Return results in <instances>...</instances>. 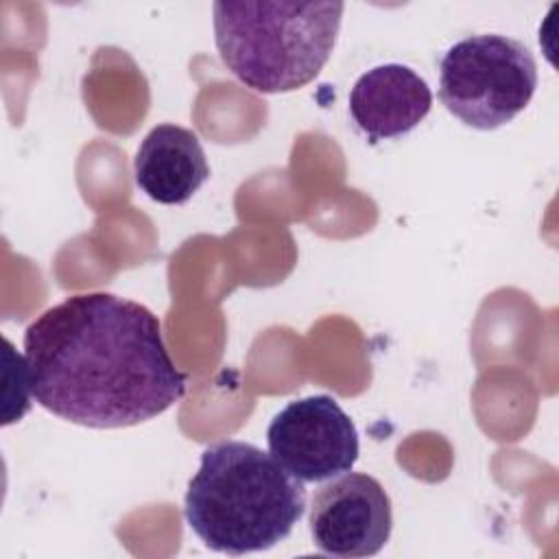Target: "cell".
Wrapping results in <instances>:
<instances>
[{"mask_svg":"<svg viewBox=\"0 0 559 559\" xmlns=\"http://www.w3.org/2000/svg\"><path fill=\"white\" fill-rule=\"evenodd\" d=\"M391 528V498L369 474L349 469L312 493L310 535L312 544L325 555H378L389 542Z\"/></svg>","mask_w":559,"mask_h":559,"instance_id":"6","label":"cell"},{"mask_svg":"<svg viewBox=\"0 0 559 559\" xmlns=\"http://www.w3.org/2000/svg\"><path fill=\"white\" fill-rule=\"evenodd\" d=\"M273 459L301 483L341 476L358 461V430L341 404L321 393L288 402L269 424Z\"/></svg>","mask_w":559,"mask_h":559,"instance_id":"5","label":"cell"},{"mask_svg":"<svg viewBox=\"0 0 559 559\" xmlns=\"http://www.w3.org/2000/svg\"><path fill=\"white\" fill-rule=\"evenodd\" d=\"M343 9V2H214L216 50L247 87L295 92L328 63Z\"/></svg>","mask_w":559,"mask_h":559,"instance_id":"3","label":"cell"},{"mask_svg":"<svg viewBox=\"0 0 559 559\" xmlns=\"http://www.w3.org/2000/svg\"><path fill=\"white\" fill-rule=\"evenodd\" d=\"M138 188L162 205H181L210 177L199 135L192 129L164 122L153 127L133 159Z\"/></svg>","mask_w":559,"mask_h":559,"instance_id":"8","label":"cell"},{"mask_svg":"<svg viewBox=\"0 0 559 559\" xmlns=\"http://www.w3.org/2000/svg\"><path fill=\"white\" fill-rule=\"evenodd\" d=\"M306 511L304 483L271 452L227 439L207 445L190 478L183 515L214 552L247 555L286 539Z\"/></svg>","mask_w":559,"mask_h":559,"instance_id":"2","label":"cell"},{"mask_svg":"<svg viewBox=\"0 0 559 559\" xmlns=\"http://www.w3.org/2000/svg\"><path fill=\"white\" fill-rule=\"evenodd\" d=\"M430 107L428 83L402 63L367 70L349 92V116L373 144L406 135L428 116Z\"/></svg>","mask_w":559,"mask_h":559,"instance_id":"7","label":"cell"},{"mask_svg":"<svg viewBox=\"0 0 559 559\" xmlns=\"http://www.w3.org/2000/svg\"><path fill=\"white\" fill-rule=\"evenodd\" d=\"M31 397L87 428L148 421L186 393L159 319L114 293H79L44 310L24 332Z\"/></svg>","mask_w":559,"mask_h":559,"instance_id":"1","label":"cell"},{"mask_svg":"<svg viewBox=\"0 0 559 559\" xmlns=\"http://www.w3.org/2000/svg\"><path fill=\"white\" fill-rule=\"evenodd\" d=\"M537 87L533 52L507 35H469L439 61V98L467 127L489 131L511 122Z\"/></svg>","mask_w":559,"mask_h":559,"instance_id":"4","label":"cell"}]
</instances>
